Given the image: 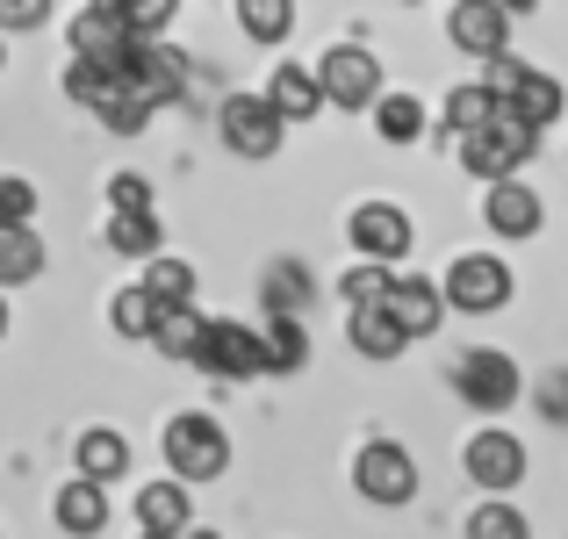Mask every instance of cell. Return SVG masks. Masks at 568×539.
I'll return each mask as SVG.
<instances>
[{
  "label": "cell",
  "mask_w": 568,
  "mask_h": 539,
  "mask_svg": "<svg viewBox=\"0 0 568 539\" xmlns=\"http://www.w3.org/2000/svg\"><path fill=\"white\" fill-rule=\"evenodd\" d=\"M123 468H130V439H123V431H87V439H80V475L115 482Z\"/></svg>",
  "instance_id": "cell-27"
},
{
  "label": "cell",
  "mask_w": 568,
  "mask_h": 539,
  "mask_svg": "<svg viewBox=\"0 0 568 539\" xmlns=\"http://www.w3.org/2000/svg\"><path fill=\"white\" fill-rule=\"evenodd\" d=\"M388 281H396V274H388V260H367V266H353V274L338 281V295H346V303H382Z\"/></svg>",
  "instance_id": "cell-35"
},
{
  "label": "cell",
  "mask_w": 568,
  "mask_h": 539,
  "mask_svg": "<svg viewBox=\"0 0 568 539\" xmlns=\"http://www.w3.org/2000/svg\"><path fill=\"white\" fill-rule=\"evenodd\" d=\"M266 109H274L281 123H310V115H324V94H317V80H310L303 65H274V80H266Z\"/></svg>",
  "instance_id": "cell-18"
},
{
  "label": "cell",
  "mask_w": 568,
  "mask_h": 539,
  "mask_svg": "<svg viewBox=\"0 0 568 539\" xmlns=\"http://www.w3.org/2000/svg\"><path fill=\"white\" fill-rule=\"evenodd\" d=\"M489 109H497V94H489V87H454V94H446V130L460 138V130H475Z\"/></svg>",
  "instance_id": "cell-32"
},
{
  "label": "cell",
  "mask_w": 568,
  "mask_h": 539,
  "mask_svg": "<svg viewBox=\"0 0 568 539\" xmlns=\"http://www.w3.org/2000/svg\"><path fill=\"white\" fill-rule=\"evenodd\" d=\"M460 532H468V539H526V518H518L511 504H504V489H497V504H483Z\"/></svg>",
  "instance_id": "cell-31"
},
{
  "label": "cell",
  "mask_w": 568,
  "mask_h": 539,
  "mask_svg": "<svg viewBox=\"0 0 568 539\" xmlns=\"http://www.w3.org/2000/svg\"><path fill=\"white\" fill-rule=\"evenodd\" d=\"M497 8H504V14H532V8H540V0H497Z\"/></svg>",
  "instance_id": "cell-41"
},
{
  "label": "cell",
  "mask_w": 568,
  "mask_h": 539,
  "mask_svg": "<svg viewBox=\"0 0 568 539\" xmlns=\"http://www.w3.org/2000/svg\"><path fill=\"white\" fill-rule=\"evenodd\" d=\"M532 152H540V130H532V123H518V115L504 109V101H497V109H489L475 130H460V166H468L475 180L518 173Z\"/></svg>",
  "instance_id": "cell-1"
},
{
  "label": "cell",
  "mask_w": 568,
  "mask_h": 539,
  "mask_svg": "<svg viewBox=\"0 0 568 539\" xmlns=\"http://www.w3.org/2000/svg\"><path fill=\"white\" fill-rule=\"evenodd\" d=\"M109 94H115V72L109 65H94V58H72V65H65V101H72V109L94 115Z\"/></svg>",
  "instance_id": "cell-29"
},
{
  "label": "cell",
  "mask_w": 568,
  "mask_h": 539,
  "mask_svg": "<svg viewBox=\"0 0 568 539\" xmlns=\"http://www.w3.org/2000/svg\"><path fill=\"white\" fill-rule=\"evenodd\" d=\"M454 396L468 403V410H483V417L511 410V403H518V367H511V353L468 346V353L454 359Z\"/></svg>",
  "instance_id": "cell-3"
},
{
  "label": "cell",
  "mask_w": 568,
  "mask_h": 539,
  "mask_svg": "<svg viewBox=\"0 0 568 539\" xmlns=\"http://www.w3.org/2000/svg\"><path fill=\"white\" fill-rule=\"evenodd\" d=\"M187 359L202 374H216V382H252V374H266L260 367V332H252V324H231V317H216V324L202 317V338H194Z\"/></svg>",
  "instance_id": "cell-6"
},
{
  "label": "cell",
  "mask_w": 568,
  "mask_h": 539,
  "mask_svg": "<svg viewBox=\"0 0 568 539\" xmlns=\"http://www.w3.org/2000/svg\"><path fill=\"white\" fill-rule=\"evenodd\" d=\"M260 295H266V309H288V317H295V309H303V295H310V288H303V266L281 260L274 274H266V288H260Z\"/></svg>",
  "instance_id": "cell-34"
},
{
  "label": "cell",
  "mask_w": 568,
  "mask_h": 539,
  "mask_svg": "<svg viewBox=\"0 0 568 539\" xmlns=\"http://www.w3.org/2000/svg\"><path fill=\"white\" fill-rule=\"evenodd\" d=\"M173 8H181V0H123V22H130V37H166Z\"/></svg>",
  "instance_id": "cell-36"
},
{
  "label": "cell",
  "mask_w": 568,
  "mask_h": 539,
  "mask_svg": "<svg viewBox=\"0 0 568 539\" xmlns=\"http://www.w3.org/2000/svg\"><path fill=\"white\" fill-rule=\"evenodd\" d=\"M152 317H159V303L144 288H123V295H115V309H109V324L123 338H144V332H152Z\"/></svg>",
  "instance_id": "cell-33"
},
{
  "label": "cell",
  "mask_w": 568,
  "mask_h": 539,
  "mask_svg": "<svg viewBox=\"0 0 568 539\" xmlns=\"http://www.w3.org/2000/svg\"><path fill=\"white\" fill-rule=\"evenodd\" d=\"M216 130H223V144H231L237 159H274L281 138H288V123L266 109V94H231L216 109Z\"/></svg>",
  "instance_id": "cell-8"
},
{
  "label": "cell",
  "mask_w": 568,
  "mask_h": 539,
  "mask_svg": "<svg viewBox=\"0 0 568 539\" xmlns=\"http://www.w3.org/2000/svg\"><path fill=\"white\" fill-rule=\"evenodd\" d=\"M310 80H317V94L332 101V109H367V101L382 94V58L361 51V43H332V51L310 65Z\"/></svg>",
  "instance_id": "cell-4"
},
{
  "label": "cell",
  "mask_w": 568,
  "mask_h": 539,
  "mask_svg": "<svg viewBox=\"0 0 568 539\" xmlns=\"http://www.w3.org/2000/svg\"><path fill=\"white\" fill-rule=\"evenodd\" d=\"M446 37H454L468 58H489V51L511 43V14H504L497 0H460V8L446 14Z\"/></svg>",
  "instance_id": "cell-12"
},
{
  "label": "cell",
  "mask_w": 568,
  "mask_h": 539,
  "mask_svg": "<svg viewBox=\"0 0 568 539\" xmlns=\"http://www.w3.org/2000/svg\"><path fill=\"white\" fill-rule=\"evenodd\" d=\"M346 338L361 346L367 359H396L410 338H403V324L388 317V303H353V324H346Z\"/></svg>",
  "instance_id": "cell-20"
},
{
  "label": "cell",
  "mask_w": 568,
  "mask_h": 539,
  "mask_svg": "<svg viewBox=\"0 0 568 539\" xmlns=\"http://www.w3.org/2000/svg\"><path fill=\"white\" fill-rule=\"evenodd\" d=\"M237 22L252 43H288L295 29V0H237Z\"/></svg>",
  "instance_id": "cell-26"
},
{
  "label": "cell",
  "mask_w": 568,
  "mask_h": 539,
  "mask_svg": "<svg viewBox=\"0 0 568 539\" xmlns=\"http://www.w3.org/2000/svg\"><path fill=\"white\" fill-rule=\"evenodd\" d=\"M468 475L483 489H518V475H526V446H518L511 431H475V439H468Z\"/></svg>",
  "instance_id": "cell-14"
},
{
  "label": "cell",
  "mask_w": 568,
  "mask_h": 539,
  "mask_svg": "<svg viewBox=\"0 0 568 539\" xmlns=\"http://www.w3.org/2000/svg\"><path fill=\"white\" fill-rule=\"evenodd\" d=\"M483 216H489V231H504V237H532L540 231V194H532L526 180L497 173L489 194H483Z\"/></svg>",
  "instance_id": "cell-13"
},
{
  "label": "cell",
  "mask_w": 568,
  "mask_h": 539,
  "mask_svg": "<svg viewBox=\"0 0 568 539\" xmlns=\"http://www.w3.org/2000/svg\"><path fill=\"white\" fill-rule=\"evenodd\" d=\"M144 37H130L123 8H109V0H87L80 14H72V58H94V65H109L115 80H130V58H138Z\"/></svg>",
  "instance_id": "cell-5"
},
{
  "label": "cell",
  "mask_w": 568,
  "mask_h": 539,
  "mask_svg": "<svg viewBox=\"0 0 568 539\" xmlns=\"http://www.w3.org/2000/svg\"><path fill=\"white\" fill-rule=\"evenodd\" d=\"M94 115H101V123H109V130H115V138H138V130H144V123H152V115H159V109H152V101H144V94H138V87H130V80H115V94H109V101H101V109H94Z\"/></svg>",
  "instance_id": "cell-28"
},
{
  "label": "cell",
  "mask_w": 568,
  "mask_h": 539,
  "mask_svg": "<svg viewBox=\"0 0 568 539\" xmlns=\"http://www.w3.org/2000/svg\"><path fill=\"white\" fill-rule=\"evenodd\" d=\"M43 266H51V252H43V231H29V216H0V288H22V281H37Z\"/></svg>",
  "instance_id": "cell-15"
},
{
  "label": "cell",
  "mask_w": 568,
  "mask_h": 539,
  "mask_svg": "<svg viewBox=\"0 0 568 539\" xmlns=\"http://www.w3.org/2000/svg\"><path fill=\"white\" fill-rule=\"evenodd\" d=\"M130 87H138L152 109H166V101L187 94V51H173L166 37H144L138 58H130Z\"/></svg>",
  "instance_id": "cell-10"
},
{
  "label": "cell",
  "mask_w": 568,
  "mask_h": 539,
  "mask_svg": "<svg viewBox=\"0 0 568 539\" xmlns=\"http://www.w3.org/2000/svg\"><path fill=\"white\" fill-rule=\"evenodd\" d=\"M144 338H152L166 359H187L194 338H202V317H194L187 303H159V317H152V332H144Z\"/></svg>",
  "instance_id": "cell-24"
},
{
  "label": "cell",
  "mask_w": 568,
  "mask_h": 539,
  "mask_svg": "<svg viewBox=\"0 0 568 539\" xmlns=\"http://www.w3.org/2000/svg\"><path fill=\"white\" fill-rule=\"evenodd\" d=\"M346 237L367 252V260H388V266L410 260V245H417V237H410V216H403L396 202H361V209H353V223H346Z\"/></svg>",
  "instance_id": "cell-11"
},
{
  "label": "cell",
  "mask_w": 568,
  "mask_h": 539,
  "mask_svg": "<svg viewBox=\"0 0 568 539\" xmlns=\"http://www.w3.org/2000/svg\"><path fill=\"white\" fill-rule=\"evenodd\" d=\"M58 526L65 532H101L109 526V482H94V475H80V482H65L58 489Z\"/></svg>",
  "instance_id": "cell-19"
},
{
  "label": "cell",
  "mask_w": 568,
  "mask_h": 539,
  "mask_svg": "<svg viewBox=\"0 0 568 539\" xmlns=\"http://www.w3.org/2000/svg\"><path fill=\"white\" fill-rule=\"evenodd\" d=\"M152 303H187L194 295V266L173 260V252H144V281H138Z\"/></svg>",
  "instance_id": "cell-23"
},
{
  "label": "cell",
  "mask_w": 568,
  "mask_h": 539,
  "mask_svg": "<svg viewBox=\"0 0 568 539\" xmlns=\"http://www.w3.org/2000/svg\"><path fill=\"white\" fill-rule=\"evenodd\" d=\"M540 410L555 417V425H568V374H547L540 382Z\"/></svg>",
  "instance_id": "cell-40"
},
{
  "label": "cell",
  "mask_w": 568,
  "mask_h": 539,
  "mask_svg": "<svg viewBox=\"0 0 568 539\" xmlns=\"http://www.w3.org/2000/svg\"><path fill=\"white\" fill-rule=\"evenodd\" d=\"M0 65H8V51H0Z\"/></svg>",
  "instance_id": "cell-43"
},
{
  "label": "cell",
  "mask_w": 568,
  "mask_h": 539,
  "mask_svg": "<svg viewBox=\"0 0 568 539\" xmlns=\"http://www.w3.org/2000/svg\"><path fill=\"white\" fill-rule=\"evenodd\" d=\"M388 317L403 324V338H425L432 324H439V309H446V295H439V281H388Z\"/></svg>",
  "instance_id": "cell-16"
},
{
  "label": "cell",
  "mask_w": 568,
  "mask_h": 539,
  "mask_svg": "<svg viewBox=\"0 0 568 539\" xmlns=\"http://www.w3.org/2000/svg\"><path fill=\"white\" fill-rule=\"evenodd\" d=\"M439 295H446L454 309H468V317H489V309H504V303H511V266H504V260H489V252H468V260H454V266H446Z\"/></svg>",
  "instance_id": "cell-7"
},
{
  "label": "cell",
  "mask_w": 568,
  "mask_h": 539,
  "mask_svg": "<svg viewBox=\"0 0 568 539\" xmlns=\"http://www.w3.org/2000/svg\"><path fill=\"white\" fill-rule=\"evenodd\" d=\"M303 359H310V332L288 317V309H274V317H266V332H260V367L266 374H295Z\"/></svg>",
  "instance_id": "cell-21"
},
{
  "label": "cell",
  "mask_w": 568,
  "mask_h": 539,
  "mask_svg": "<svg viewBox=\"0 0 568 539\" xmlns=\"http://www.w3.org/2000/svg\"><path fill=\"white\" fill-rule=\"evenodd\" d=\"M353 482H361L367 504H388V511H396V504L417 497V460L403 454L396 439H375L361 460H353Z\"/></svg>",
  "instance_id": "cell-9"
},
{
  "label": "cell",
  "mask_w": 568,
  "mask_h": 539,
  "mask_svg": "<svg viewBox=\"0 0 568 539\" xmlns=\"http://www.w3.org/2000/svg\"><path fill=\"white\" fill-rule=\"evenodd\" d=\"M504 109L518 115V123H532V130H547V123H561V80L555 72H518V87L504 94Z\"/></svg>",
  "instance_id": "cell-17"
},
{
  "label": "cell",
  "mask_w": 568,
  "mask_h": 539,
  "mask_svg": "<svg viewBox=\"0 0 568 539\" xmlns=\"http://www.w3.org/2000/svg\"><path fill=\"white\" fill-rule=\"evenodd\" d=\"M159 216L152 209H115L109 216V252H123V260H144V252H159Z\"/></svg>",
  "instance_id": "cell-25"
},
{
  "label": "cell",
  "mask_w": 568,
  "mask_h": 539,
  "mask_svg": "<svg viewBox=\"0 0 568 539\" xmlns=\"http://www.w3.org/2000/svg\"><path fill=\"white\" fill-rule=\"evenodd\" d=\"M166 468H173V482H216L231 468V439H223L216 417H202V410L173 417L166 425Z\"/></svg>",
  "instance_id": "cell-2"
},
{
  "label": "cell",
  "mask_w": 568,
  "mask_h": 539,
  "mask_svg": "<svg viewBox=\"0 0 568 539\" xmlns=\"http://www.w3.org/2000/svg\"><path fill=\"white\" fill-rule=\"evenodd\" d=\"M0 216H37V187H29V180H0Z\"/></svg>",
  "instance_id": "cell-39"
},
{
  "label": "cell",
  "mask_w": 568,
  "mask_h": 539,
  "mask_svg": "<svg viewBox=\"0 0 568 539\" xmlns=\"http://www.w3.org/2000/svg\"><path fill=\"white\" fill-rule=\"evenodd\" d=\"M51 0H0V29H43Z\"/></svg>",
  "instance_id": "cell-38"
},
{
  "label": "cell",
  "mask_w": 568,
  "mask_h": 539,
  "mask_svg": "<svg viewBox=\"0 0 568 539\" xmlns=\"http://www.w3.org/2000/svg\"><path fill=\"white\" fill-rule=\"evenodd\" d=\"M375 130L388 144H417V138H425V109H417L410 94H388V101L375 94Z\"/></svg>",
  "instance_id": "cell-30"
},
{
  "label": "cell",
  "mask_w": 568,
  "mask_h": 539,
  "mask_svg": "<svg viewBox=\"0 0 568 539\" xmlns=\"http://www.w3.org/2000/svg\"><path fill=\"white\" fill-rule=\"evenodd\" d=\"M0 338H8V303H0Z\"/></svg>",
  "instance_id": "cell-42"
},
{
  "label": "cell",
  "mask_w": 568,
  "mask_h": 539,
  "mask_svg": "<svg viewBox=\"0 0 568 539\" xmlns=\"http://www.w3.org/2000/svg\"><path fill=\"white\" fill-rule=\"evenodd\" d=\"M138 526L152 539L187 532V482H152V489H144V497H138Z\"/></svg>",
  "instance_id": "cell-22"
},
{
  "label": "cell",
  "mask_w": 568,
  "mask_h": 539,
  "mask_svg": "<svg viewBox=\"0 0 568 539\" xmlns=\"http://www.w3.org/2000/svg\"><path fill=\"white\" fill-rule=\"evenodd\" d=\"M109 209H152V180L144 173H115L109 180Z\"/></svg>",
  "instance_id": "cell-37"
}]
</instances>
